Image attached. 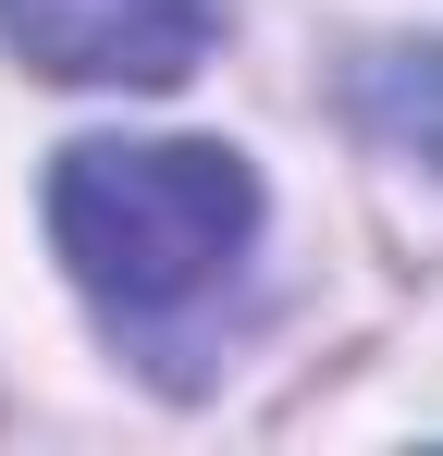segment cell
<instances>
[{"mask_svg":"<svg viewBox=\"0 0 443 456\" xmlns=\"http://www.w3.org/2000/svg\"><path fill=\"white\" fill-rule=\"evenodd\" d=\"M50 234L111 321H185L259 247V173L197 136H86L50 173Z\"/></svg>","mask_w":443,"mask_h":456,"instance_id":"obj_1","label":"cell"},{"mask_svg":"<svg viewBox=\"0 0 443 456\" xmlns=\"http://www.w3.org/2000/svg\"><path fill=\"white\" fill-rule=\"evenodd\" d=\"M222 0H0V37L62 86H173L197 75Z\"/></svg>","mask_w":443,"mask_h":456,"instance_id":"obj_2","label":"cell"},{"mask_svg":"<svg viewBox=\"0 0 443 456\" xmlns=\"http://www.w3.org/2000/svg\"><path fill=\"white\" fill-rule=\"evenodd\" d=\"M358 124L382 149L443 160V50H369L358 62Z\"/></svg>","mask_w":443,"mask_h":456,"instance_id":"obj_3","label":"cell"}]
</instances>
